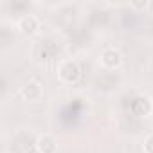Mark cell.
I'll list each match as a JSON object with an SVG mask.
<instances>
[{"instance_id":"6da1fadb","label":"cell","mask_w":153,"mask_h":153,"mask_svg":"<svg viewBox=\"0 0 153 153\" xmlns=\"http://www.w3.org/2000/svg\"><path fill=\"white\" fill-rule=\"evenodd\" d=\"M79 76H81V68L78 65V61L76 59H61L58 63V78L59 81L67 83V85H72L79 79Z\"/></svg>"},{"instance_id":"7a4b0ae2","label":"cell","mask_w":153,"mask_h":153,"mask_svg":"<svg viewBox=\"0 0 153 153\" xmlns=\"http://www.w3.org/2000/svg\"><path fill=\"white\" fill-rule=\"evenodd\" d=\"M16 29L25 34V36H33L38 33L40 29V18L36 15H31V13H24L18 20H16Z\"/></svg>"},{"instance_id":"3957f363","label":"cell","mask_w":153,"mask_h":153,"mask_svg":"<svg viewBox=\"0 0 153 153\" xmlns=\"http://www.w3.org/2000/svg\"><path fill=\"white\" fill-rule=\"evenodd\" d=\"M101 65L105 67V68H108V70H114V68H117V67H121V63H123V56H121V52L117 51V49H114V47H108V49H105L103 52H101Z\"/></svg>"},{"instance_id":"277c9868","label":"cell","mask_w":153,"mask_h":153,"mask_svg":"<svg viewBox=\"0 0 153 153\" xmlns=\"http://www.w3.org/2000/svg\"><path fill=\"white\" fill-rule=\"evenodd\" d=\"M131 112L137 115V117H148L151 112H153V103L149 97L146 96H139L133 99L131 103Z\"/></svg>"},{"instance_id":"5b68a950","label":"cell","mask_w":153,"mask_h":153,"mask_svg":"<svg viewBox=\"0 0 153 153\" xmlns=\"http://www.w3.org/2000/svg\"><path fill=\"white\" fill-rule=\"evenodd\" d=\"M42 94H43V90L38 81H29L20 88V96L27 101H38L42 97Z\"/></svg>"},{"instance_id":"8992f818","label":"cell","mask_w":153,"mask_h":153,"mask_svg":"<svg viewBox=\"0 0 153 153\" xmlns=\"http://www.w3.org/2000/svg\"><path fill=\"white\" fill-rule=\"evenodd\" d=\"M34 146L40 149V153H56V149H58V142H56V139H54L52 135H49V133L40 135V137L36 139Z\"/></svg>"},{"instance_id":"52a82bcc","label":"cell","mask_w":153,"mask_h":153,"mask_svg":"<svg viewBox=\"0 0 153 153\" xmlns=\"http://www.w3.org/2000/svg\"><path fill=\"white\" fill-rule=\"evenodd\" d=\"M142 149H144V153H153V133H149V135L144 139Z\"/></svg>"},{"instance_id":"ba28073f","label":"cell","mask_w":153,"mask_h":153,"mask_svg":"<svg viewBox=\"0 0 153 153\" xmlns=\"http://www.w3.org/2000/svg\"><path fill=\"white\" fill-rule=\"evenodd\" d=\"M131 7H133V9H146V7H148V2H133Z\"/></svg>"},{"instance_id":"9c48e42d","label":"cell","mask_w":153,"mask_h":153,"mask_svg":"<svg viewBox=\"0 0 153 153\" xmlns=\"http://www.w3.org/2000/svg\"><path fill=\"white\" fill-rule=\"evenodd\" d=\"M25 153H40V149H38L36 146H31V148H29V149H27Z\"/></svg>"}]
</instances>
